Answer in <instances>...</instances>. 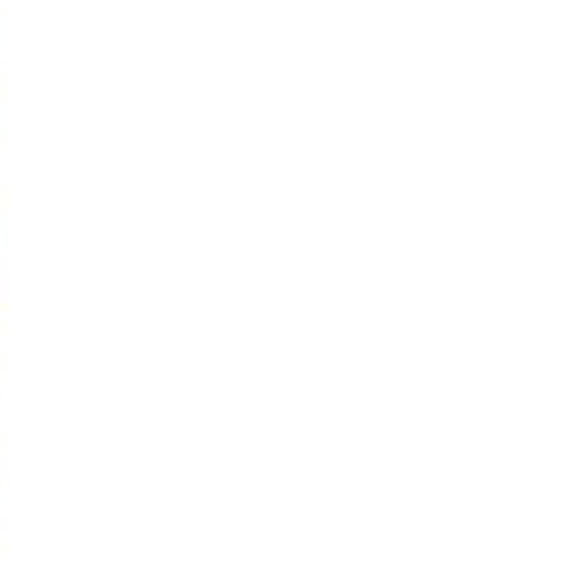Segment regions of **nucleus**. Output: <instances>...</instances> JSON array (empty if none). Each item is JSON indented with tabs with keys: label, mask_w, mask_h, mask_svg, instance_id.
<instances>
[]
</instances>
